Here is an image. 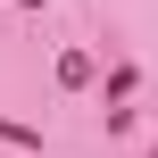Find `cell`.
Wrapping results in <instances>:
<instances>
[{"instance_id":"obj_1","label":"cell","mask_w":158,"mask_h":158,"mask_svg":"<svg viewBox=\"0 0 158 158\" xmlns=\"http://www.w3.org/2000/svg\"><path fill=\"white\" fill-rule=\"evenodd\" d=\"M0 142H17V150H33L42 133H33V125H8V117H0Z\"/></svg>"},{"instance_id":"obj_2","label":"cell","mask_w":158,"mask_h":158,"mask_svg":"<svg viewBox=\"0 0 158 158\" xmlns=\"http://www.w3.org/2000/svg\"><path fill=\"white\" fill-rule=\"evenodd\" d=\"M150 158H158V142H150Z\"/></svg>"}]
</instances>
